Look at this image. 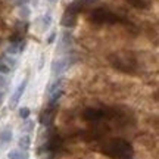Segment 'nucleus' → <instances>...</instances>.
<instances>
[{
  "label": "nucleus",
  "instance_id": "nucleus-14",
  "mask_svg": "<svg viewBox=\"0 0 159 159\" xmlns=\"http://www.w3.org/2000/svg\"><path fill=\"white\" fill-rule=\"evenodd\" d=\"M6 89H7V80L5 78V75L0 74V93L6 91Z\"/></svg>",
  "mask_w": 159,
  "mask_h": 159
},
{
  "label": "nucleus",
  "instance_id": "nucleus-15",
  "mask_svg": "<svg viewBox=\"0 0 159 159\" xmlns=\"http://www.w3.org/2000/svg\"><path fill=\"white\" fill-rule=\"evenodd\" d=\"M27 131H31L34 128V121H30V119H25V127H24Z\"/></svg>",
  "mask_w": 159,
  "mask_h": 159
},
{
  "label": "nucleus",
  "instance_id": "nucleus-12",
  "mask_svg": "<svg viewBox=\"0 0 159 159\" xmlns=\"http://www.w3.org/2000/svg\"><path fill=\"white\" fill-rule=\"evenodd\" d=\"M11 72H12V69L9 68V66H7V65H6L2 59H0V74H2V75H7V74H11Z\"/></svg>",
  "mask_w": 159,
  "mask_h": 159
},
{
  "label": "nucleus",
  "instance_id": "nucleus-9",
  "mask_svg": "<svg viewBox=\"0 0 159 159\" xmlns=\"http://www.w3.org/2000/svg\"><path fill=\"white\" fill-rule=\"evenodd\" d=\"M71 35L68 34H63L62 40H61V44H59V50H65V49H69V46H71Z\"/></svg>",
  "mask_w": 159,
  "mask_h": 159
},
{
  "label": "nucleus",
  "instance_id": "nucleus-4",
  "mask_svg": "<svg viewBox=\"0 0 159 159\" xmlns=\"http://www.w3.org/2000/svg\"><path fill=\"white\" fill-rule=\"evenodd\" d=\"M18 146H19V149H21V150L27 152V150L30 149V146H31V137H30L28 134H24V136H21L19 142H18Z\"/></svg>",
  "mask_w": 159,
  "mask_h": 159
},
{
  "label": "nucleus",
  "instance_id": "nucleus-10",
  "mask_svg": "<svg viewBox=\"0 0 159 159\" xmlns=\"http://www.w3.org/2000/svg\"><path fill=\"white\" fill-rule=\"evenodd\" d=\"M50 24H52V16L49 15V13L41 18V30H47L49 27H50Z\"/></svg>",
  "mask_w": 159,
  "mask_h": 159
},
{
  "label": "nucleus",
  "instance_id": "nucleus-5",
  "mask_svg": "<svg viewBox=\"0 0 159 159\" xmlns=\"http://www.w3.org/2000/svg\"><path fill=\"white\" fill-rule=\"evenodd\" d=\"M2 61L9 66V68L13 71V69H16V66H18V59L16 57H13L12 55H5V56L2 57Z\"/></svg>",
  "mask_w": 159,
  "mask_h": 159
},
{
  "label": "nucleus",
  "instance_id": "nucleus-11",
  "mask_svg": "<svg viewBox=\"0 0 159 159\" xmlns=\"http://www.w3.org/2000/svg\"><path fill=\"white\" fill-rule=\"evenodd\" d=\"M30 115H31V111H30V108H27V106H24V108L19 109V118L22 119H28Z\"/></svg>",
  "mask_w": 159,
  "mask_h": 159
},
{
  "label": "nucleus",
  "instance_id": "nucleus-2",
  "mask_svg": "<svg viewBox=\"0 0 159 159\" xmlns=\"http://www.w3.org/2000/svg\"><path fill=\"white\" fill-rule=\"evenodd\" d=\"M27 84H28V80L25 78L22 83L15 89V91L12 93L11 102H9V108L11 109H15L18 106V103H19V100H21V97H22V94H24V91H25V89H27Z\"/></svg>",
  "mask_w": 159,
  "mask_h": 159
},
{
  "label": "nucleus",
  "instance_id": "nucleus-13",
  "mask_svg": "<svg viewBox=\"0 0 159 159\" xmlns=\"http://www.w3.org/2000/svg\"><path fill=\"white\" fill-rule=\"evenodd\" d=\"M30 15H31V11H30L28 6H22V7L19 9V16H21V18H24V19H25V18H28Z\"/></svg>",
  "mask_w": 159,
  "mask_h": 159
},
{
  "label": "nucleus",
  "instance_id": "nucleus-17",
  "mask_svg": "<svg viewBox=\"0 0 159 159\" xmlns=\"http://www.w3.org/2000/svg\"><path fill=\"white\" fill-rule=\"evenodd\" d=\"M43 65H44V55L40 56V63H39V69H43Z\"/></svg>",
  "mask_w": 159,
  "mask_h": 159
},
{
  "label": "nucleus",
  "instance_id": "nucleus-19",
  "mask_svg": "<svg viewBox=\"0 0 159 159\" xmlns=\"http://www.w3.org/2000/svg\"><path fill=\"white\" fill-rule=\"evenodd\" d=\"M0 99H2V93H0Z\"/></svg>",
  "mask_w": 159,
  "mask_h": 159
},
{
  "label": "nucleus",
  "instance_id": "nucleus-7",
  "mask_svg": "<svg viewBox=\"0 0 159 159\" xmlns=\"http://www.w3.org/2000/svg\"><path fill=\"white\" fill-rule=\"evenodd\" d=\"M12 137H13V134H12V130H9V128L0 131V143L2 144H6V143L12 142Z\"/></svg>",
  "mask_w": 159,
  "mask_h": 159
},
{
  "label": "nucleus",
  "instance_id": "nucleus-3",
  "mask_svg": "<svg viewBox=\"0 0 159 159\" xmlns=\"http://www.w3.org/2000/svg\"><path fill=\"white\" fill-rule=\"evenodd\" d=\"M24 49H25V43H12L9 47H7V55H19V53H22Z\"/></svg>",
  "mask_w": 159,
  "mask_h": 159
},
{
  "label": "nucleus",
  "instance_id": "nucleus-8",
  "mask_svg": "<svg viewBox=\"0 0 159 159\" xmlns=\"http://www.w3.org/2000/svg\"><path fill=\"white\" fill-rule=\"evenodd\" d=\"M61 84H62V78H55L50 84H49V87H47V93L52 94V93H55V91L61 90Z\"/></svg>",
  "mask_w": 159,
  "mask_h": 159
},
{
  "label": "nucleus",
  "instance_id": "nucleus-16",
  "mask_svg": "<svg viewBox=\"0 0 159 159\" xmlns=\"http://www.w3.org/2000/svg\"><path fill=\"white\" fill-rule=\"evenodd\" d=\"M56 33H55V31H53V33H52L50 35H49V39H47V43H49V44H52V43H55V40H56Z\"/></svg>",
  "mask_w": 159,
  "mask_h": 159
},
{
  "label": "nucleus",
  "instance_id": "nucleus-18",
  "mask_svg": "<svg viewBox=\"0 0 159 159\" xmlns=\"http://www.w3.org/2000/svg\"><path fill=\"white\" fill-rule=\"evenodd\" d=\"M49 2H55V0H49Z\"/></svg>",
  "mask_w": 159,
  "mask_h": 159
},
{
  "label": "nucleus",
  "instance_id": "nucleus-6",
  "mask_svg": "<svg viewBox=\"0 0 159 159\" xmlns=\"http://www.w3.org/2000/svg\"><path fill=\"white\" fill-rule=\"evenodd\" d=\"M7 158L9 159H28V153L27 152H24V150H11L9 153H7Z\"/></svg>",
  "mask_w": 159,
  "mask_h": 159
},
{
  "label": "nucleus",
  "instance_id": "nucleus-1",
  "mask_svg": "<svg viewBox=\"0 0 159 159\" xmlns=\"http://www.w3.org/2000/svg\"><path fill=\"white\" fill-rule=\"evenodd\" d=\"M72 61L69 59V56H63V57H57L52 62V75L53 77H59L61 74H63L66 69L71 66Z\"/></svg>",
  "mask_w": 159,
  "mask_h": 159
}]
</instances>
